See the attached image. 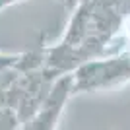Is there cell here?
Instances as JSON below:
<instances>
[{
    "label": "cell",
    "instance_id": "1",
    "mask_svg": "<svg viewBox=\"0 0 130 130\" xmlns=\"http://www.w3.org/2000/svg\"><path fill=\"white\" fill-rule=\"evenodd\" d=\"M74 91H87V89H101L111 87L120 82L130 80V54H119L111 58L86 62L80 70L72 76Z\"/></svg>",
    "mask_w": 130,
    "mask_h": 130
},
{
    "label": "cell",
    "instance_id": "2",
    "mask_svg": "<svg viewBox=\"0 0 130 130\" xmlns=\"http://www.w3.org/2000/svg\"><path fill=\"white\" fill-rule=\"evenodd\" d=\"M72 86H74L72 76L60 78L53 86V89L49 91L47 103H43V107L39 109L37 113H35V117L27 122L25 130H53L54 124H56V119H58L60 111H62L64 101L68 99V95L74 91Z\"/></svg>",
    "mask_w": 130,
    "mask_h": 130
},
{
    "label": "cell",
    "instance_id": "3",
    "mask_svg": "<svg viewBox=\"0 0 130 130\" xmlns=\"http://www.w3.org/2000/svg\"><path fill=\"white\" fill-rule=\"evenodd\" d=\"M22 58H23V54H0V70L18 66L22 62Z\"/></svg>",
    "mask_w": 130,
    "mask_h": 130
},
{
    "label": "cell",
    "instance_id": "4",
    "mask_svg": "<svg viewBox=\"0 0 130 130\" xmlns=\"http://www.w3.org/2000/svg\"><path fill=\"white\" fill-rule=\"evenodd\" d=\"M62 2H64L66 8H70V10H72V8H76V4L80 2V0H62Z\"/></svg>",
    "mask_w": 130,
    "mask_h": 130
}]
</instances>
